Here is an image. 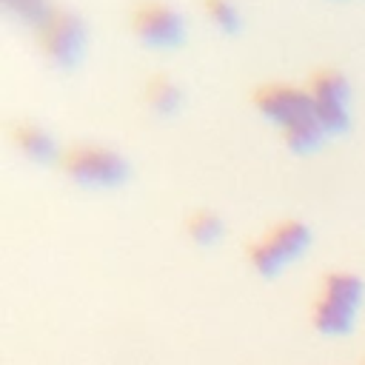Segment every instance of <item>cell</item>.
Segmentation results:
<instances>
[{"label": "cell", "instance_id": "obj_5", "mask_svg": "<svg viewBox=\"0 0 365 365\" xmlns=\"http://www.w3.org/2000/svg\"><path fill=\"white\" fill-rule=\"evenodd\" d=\"M128 29L145 48H177L188 34L185 14L168 0H137L128 9Z\"/></svg>", "mask_w": 365, "mask_h": 365}, {"label": "cell", "instance_id": "obj_12", "mask_svg": "<svg viewBox=\"0 0 365 365\" xmlns=\"http://www.w3.org/2000/svg\"><path fill=\"white\" fill-rule=\"evenodd\" d=\"M200 9L214 23V29H220L225 34H234L242 26V14L234 0H200Z\"/></svg>", "mask_w": 365, "mask_h": 365}, {"label": "cell", "instance_id": "obj_13", "mask_svg": "<svg viewBox=\"0 0 365 365\" xmlns=\"http://www.w3.org/2000/svg\"><path fill=\"white\" fill-rule=\"evenodd\" d=\"M317 120L328 134H339L348 128V106H317Z\"/></svg>", "mask_w": 365, "mask_h": 365}, {"label": "cell", "instance_id": "obj_6", "mask_svg": "<svg viewBox=\"0 0 365 365\" xmlns=\"http://www.w3.org/2000/svg\"><path fill=\"white\" fill-rule=\"evenodd\" d=\"M251 103L265 120L277 123L279 128L297 125L299 120L317 114L314 97L305 91V86L299 88L294 83H259L251 91Z\"/></svg>", "mask_w": 365, "mask_h": 365}, {"label": "cell", "instance_id": "obj_9", "mask_svg": "<svg viewBox=\"0 0 365 365\" xmlns=\"http://www.w3.org/2000/svg\"><path fill=\"white\" fill-rule=\"evenodd\" d=\"M305 91L314 97L317 106H348L351 83L334 66H317L305 77Z\"/></svg>", "mask_w": 365, "mask_h": 365}, {"label": "cell", "instance_id": "obj_2", "mask_svg": "<svg viewBox=\"0 0 365 365\" xmlns=\"http://www.w3.org/2000/svg\"><path fill=\"white\" fill-rule=\"evenodd\" d=\"M37 51L57 68H74L88 46V26L86 20L66 6H51L34 26Z\"/></svg>", "mask_w": 365, "mask_h": 365}, {"label": "cell", "instance_id": "obj_8", "mask_svg": "<svg viewBox=\"0 0 365 365\" xmlns=\"http://www.w3.org/2000/svg\"><path fill=\"white\" fill-rule=\"evenodd\" d=\"M140 97H143V106L157 114V117H171L182 108L185 103V88L171 77V74H163V71H154L143 80L140 86Z\"/></svg>", "mask_w": 365, "mask_h": 365}, {"label": "cell", "instance_id": "obj_4", "mask_svg": "<svg viewBox=\"0 0 365 365\" xmlns=\"http://www.w3.org/2000/svg\"><path fill=\"white\" fill-rule=\"evenodd\" d=\"M311 245V228L302 220H282L271 225L257 242L248 245V259L262 277L282 274Z\"/></svg>", "mask_w": 365, "mask_h": 365}, {"label": "cell", "instance_id": "obj_1", "mask_svg": "<svg viewBox=\"0 0 365 365\" xmlns=\"http://www.w3.org/2000/svg\"><path fill=\"white\" fill-rule=\"evenodd\" d=\"M57 168L71 182L86 188H114V185H123L131 174L128 157L123 151L94 140H74L63 145Z\"/></svg>", "mask_w": 365, "mask_h": 365}, {"label": "cell", "instance_id": "obj_7", "mask_svg": "<svg viewBox=\"0 0 365 365\" xmlns=\"http://www.w3.org/2000/svg\"><path fill=\"white\" fill-rule=\"evenodd\" d=\"M11 143L17 145V151L23 154V157H29L31 163H57L60 160V145H57V140H54V134L43 125V123H37V120H17L14 125H11Z\"/></svg>", "mask_w": 365, "mask_h": 365}, {"label": "cell", "instance_id": "obj_10", "mask_svg": "<svg viewBox=\"0 0 365 365\" xmlns=\"http://www.w3.org/2000/svg\"><path fill=\"white\" fill-rule=\"evenodd\" d=\"M185 231L197 245H214L222 240L225 234V220L214 211V208H197L188 220H185Z\"/></svg>", "mask_w": 365, "mask_h": 365}, {"label": "cell", "instance_id": "obj_11", "mask_svg": "<svg viewBox=\"0 0 365 365\" xmlns=\"http://www.w3.org/2000/svg\"><path fill=\"white\" fill-rule=\"evenodd\" d=\"M325 137H328V131L322 128V123L317 120V114L308 117V120H299L297 125L282 128V140H285V145H288L291 151H297V154L314 151Z\"/></svg>", "mask_w": 365, "mask_h": 365}, {"label": "cell", "instance_id": "obj_3", "mask_svg": "<svg viewBox=\"0 0 365 365\" xmlns=\"http://www.w3.org/2000/svg\"><path fill=\"white\" fill-rule=\"evenodd\" d=\"M365 299V285L351 271H331L322 279L319 299L314 305V325L328 336H342L354 328Z\"/></svg>", "mask_w": 365, "mask_h": 365}, {"label": "cell", "instance_id": "obj_14", "mask_svg": "<svg viewBox=\"0 0 365 365\" xmlns=\"http://www.w3.org/2000/svg\"><path fill=\"white\" fill-rule=\"evenodd\" d=\"M3 3H6L9 11H14L17 17H23L29 26H34V23L51 9L48 0H3Z\"/></svg>", "mask_w": 365, "mask_h": 365}]
</instances>
